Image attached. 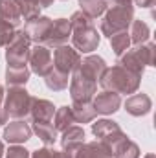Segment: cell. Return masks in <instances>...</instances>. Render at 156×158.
Here are the masks:
<instances>
[{"label":"cell","mask_w":156,"mask_h":158,"mask_svg":"<svg viewBox=\"0 0 156 158\" xmlns=\"http://www.w3.org/2000/svg\"><path fill=\"white\" fill-rule=\"evenodd\" d=\"M74 76L70 79V96L74 101H92L97 90V83H92L88 79L81 77L77 72H72Z\"/></svg>","instance_id":"cell-10"},{"label":"cell","mask_w":156,"mask_h":158,"mask_svg":"<svg viewBox=\"0 0 156 158\" xmlns=\"http://www.w3.org/2000/svg\"><path fill=\"white\" fill-rule=\"evenodd\" d=\"M114 158H140V147L132 140H123L114 151Z\"/></svg>","instance_id":"cell-28"},{"label":"cell","mask_w":156,"mask_h":158,"mask_svg":"<svg viewBox=\"0 0 156 158\" xmlns=\"http://www.w3.org/2000/svg\"><path fill=\"white\" fill-rule=\"evenodd\" d=\"M6 158H31V155H30V151H26V149L20 147V145H13V147H9V151L6 153Z\"/></svg>","instance_id":"cell-33"},{"label":"cell","mask_w":156,"mask_h":158,"mask_svg":"<svg viewBox=\"0 0 156 158\" xmlns=\"http://www.w3.org/2000/svg\"><path fill=\"white\" fill-rule=\"evenodd\" d=\"M117 64L127 68V70H130V72H134V74H138V76H143V70H145V64L142 61L138 46L129 48L121 57H117Z\"/></svg>","instance_id":"cell-20"},{"label":"cell","mask_w":156,"mask_h":158,"mask_svg":"<svg viewBox=\"0 0 156 158\" xmlns=\"http://www.w3.org/2000/svg\"><path fill=\"white\" fill-rule=\"evenodd\" d=\"M92 105L96 109L97 114H103V116H109V114H114L119 110L121 107V98L116 92H109V90H103L101 94H96L92 98Z\"/></svg>","instance_id":"cell-12"},{"label":"cell","mask_w":156,"mask_h":158,"mask_svg":"<svg viewBox=\"0 0 156 158\" xmlns=\"http://www.w3.org/2000/svg\"><path fill=\"white\" fill-rule=\"evenodd\" d=\"M46 86L50 88V90H53V92H61V90H64L66 86H68V83H70V77H68V74H63V72H59V70H51L46 77Z\"/></svg>","instance_id":"cell-27"},{"label":"cell","mask_w":156,"mask_h":158,"mask_svg":"<svg viewBox=\"0 0 156 158\" xmlns=\"http://www.w3.org/2000/svg\"><path fill=\"white\" fill-rule=\"evenodd\" d=\"M132 2L140 7H153L154 6V0H132Z\"/></svg>","instance_id":"cell-34"},{"label":"cell","mask_w":156,"mask_h":158,"mask_svg":"<svg viewBox=\"0 0 156 158\" xmlns=\"http://www.w3.org/2000/svg\"><path fill=\"white\" fill-rule=\"evenodd\" d=\"M72 44H74V48L77 50V52H83V53H90V52H94V50H97V46H99V33H97V30L94 28V22L90 20V22H84V24H81V26H76V28H72Z\"/></svg>","instance_id":"cell-6"},{"label":"cell","mask_w":156,"mask_h":158,"mask_svg":"<svg viewBox=\"0 0 156 158\" xmlns=\"http://www.w3.org/2000/svg\"><path fill=\"white\" fill-rule=\"evenodd\" d=\"M153 109V101L147 94H132L130 98H127L125 101V110L134 116V118H140V116H147Z\"/></svg>","instance_id":"cell-15"},{"label":"cell","mask_w":156,"mask_h":158,"mask_svg":"<svg viewBox=\"0 0 156 158\" xmlns=\"http://www.w3.org/2000/svg\"><path fill=\"white\" fill-rule=\"evenodd\" d=\"M31 132H35L39 136V140L44 143V145H53L55 140L59 138L57 136V131L53 127L51 121H33L31 123Z\"/></svg>","instance_id":"cell-21"},{"label":"cell","mask_w":156,"mask_h":158,"mask_svg":"<svg viewBox=\"0 0 156 158\" xmlns=\"http://www.w3.org/2000/svg\"><path fill=\"white\" fill-rule=\"evenodd\" d=\"M145 158H156V156H154V155H153V153H149V155H147V156H145Z\"/></svg>","instance_id":"cell-40"},{"label":"cell","mask_w":156,"mask_h":158,"mask_svg":"<svg viewBox=\"0 0 156 158\" xmlns=\"http://www.w3.org/2000/svg\"><path fill=\"white\" fill-rule=\"evenodd\" d=\"M31 2H35L40 9H44V7H50V6L53 4V0H31Z\"/></svg>","instance_id":"cell-35"},{"label":"cell","mask_w":156,"mask_h":158,"mask_svg":"<svg viewBox=\"0 0 156 158\" xmlns=\"http://www.w3.org/2000/svg\"><path fill=\"white\" fill-rule=\"evenodd\" d=\"M30 68L28 66H7L6 68V85L7 88L24 86L30 81Z\"/></svg>","instance_id":"cell-23"},{"label":"cell","mask_w":156,"mask_h":158,"mask_svg":"<svg viewBox=\"0 0 156 158\" xmlns=\"http://www.w3.org/2000/svg\"><path fill=\"white\" fill-rule=\"evenodd\" d=\"M4 156V143H2V142H0V158Z\"/></svg>","instance_id":"cell-39"},{"label":"cell","mask_w":156,"mask_h":158,"mask_svg":"<svg viewBox=\"0 0 156 158\" xmlns=\"http://www.w3.org/2000/svg\"><path fill=\"white\" fill-rule=\"evenodd\" d=\"M30 138H31V127L22 119H15L4 129V140L7 143L18 145V143H26Z\"/></svg>","instance_id":"cell-14"},{"label":"cell","mask_w":156,"mask_h":158,"mask_svg":"<svg viewBox=\"0 0 156 158\" xmlns=\"http://www.w3.org/2000/svg\"><path fill=\"white\" fill-rule=\"evenodd\" d=\"M31 52V40L26 35V31H15L13 40L6 46V61L7 66H28Z\"/></svg>","instance_id":"cell-5"},{"label":"cell","mask_w":156,"mask_h":158,"mask_svg":"<svg viewBox=\"0 0 156 158\" xmlns=\"http://www.w3.org/2000/svg\"><path fill=\"white\" fill-rule=\"evenodd\" d=\"M0 22H7L13 28L22 22L20 0H0Z\"/></svg>","instance_id":"cell-18"},{"label":"cell","mask_w":156,"mask_h":158,"mask_svg":"<svg viewBox=\"0 0 156 158\" xmlns=\"http://www.w3.org/2000/svg\"><path fill=\"white\" fill-rule=\"evenodd\" d=\"M53 127H55V131L57 132H63V131H66L68 127H72L74 123H76V119H74V114H72V109L66 105V107H61V109H57L55 110V114H53Z\"/></svg>","instance_id":"cell-25"},{"label":"cell","mask_w":156,"mask_h":158,"mask_svg":"<svg viewBox=\"0 0 156 158\" xmlns=\"http://www.w3.org/2000/svg\"><path fill=\"white\" fill-rule=\"evenodd\" d=\"M40 11L42 9H40L35 2H31V0H20V17L26 22H30V20L40 17Z\"/></svg>","instance_id":"cell-30"},{"label":"cell","mask_w":156,"mask_h":158,"mask_svg":"<svg viewBox=\"0 0 156 158\" xmlns=\"http://www.w3.org/2000/svg\"><path fill=\"white\" fill-rule=\"evenodd\" d=\"M107 68H109V66H107V63H105L103 57H99V55H88V57L81 59L79 66L74 72H77L81 77L88 79V81H92V83H99V79L105 74Z\"/></svg>","instance_id":"cell-9"},{"label":"cell","mask_w":156,"mask_h":158,"mask_svg":"<svg viewBox=\"0 0 156 158\" xmlns=\"http://www.w3.org/2000/svg\"><path fill=\"white\" fill-rule=\"evenodd\" d=\"M31 99H33V96L24 86H15V88H9L7 94H4V105L2 107L9 118L22 119L30 116Z\"/></svg>","instance_id":"cell-3"},{"label":"cell","mask_w":156,"mask_h":158,"mask_svg":"<svg viewBox=\"0 0 156 158\" xmlns=\"http://www.w3.org/2000/svg\"><path fill=\"white\" fill-rule=\"evenodd\" d=\"M99 31L105 37H112L119 31H127L134 20V2L132 0H107V11L103 13Z\"/></svg>","instance_id":"cell-1"},{"label":"cell","mask_w":156,"mask_h":158,"mask_svg":"<svg viewBox=\"0 0 156 158\" xmlns=\"http://www.w3.org/2000/svg\"><path fill=\"white\" fill-rule=\"evenodd\" d=\"M15 31H17V28H13L11 24L0 22V46H7L15 37Z\"/></svg>","instance_id":"cell-31"},{"label":"cell","mask_w":156,"mask_h":158,"mask_svg":"<svg viewBox=\"0 0 156 158\" xmlns=\"http://www.w3.org/2000/svg\"><path fill=\"white\" fill-rule=\"evenodd\" d=\"M30 72L37 74L39 77H46L51 70H53V57H51V50L44 44H35L30 52Z\"/></svg>","instance_id":"cell-7"},{"label":"cell","mask_w":156,"mask_h":158,"mask_svg":"<svg viewBox=\"0 0 156 158\" xmlns=\"http://www.w3.org/2000/svg\"><path fill=\"white\" fill-rule=\"evenodd\" d=\"M79 11L94 20L107 11V0H79Z\"/></svg>","instance_id":"cell-26"},{"label":"cell","mask_w":156,"mask_h":158,"mask_svg":"<svg viewBox=\"0 0 156 158\" xmlns=\"http://www.w3.org/2000/svg\"><path fill=\"white\" fill-rule=\"evenodd\" d=\"M63 2H64V0H63Z\"/></svg>","instance_id":"cell-41"},{"label":"cell","mask_w":156,"mask_h":158,"mask_svg":"<svg viewBox=\"0 0 156 158\" xmlns=\"http://www.w3.org/2000/svg\"><path fill=\"white\" fill-rule=\"evenodd\" d=\"M81 63V53H79L76 48L68 46V44H63L59 48L53 50V68L63 72V74H72Z\"/></svg>","instance_id":"cell-8"},{"label":"cell","mask_w":156,"mask_h":158,"mask_svg":"<svg viewBox=\"0 0 156 158\" xmlns=\"http://www.w3.org/2000/svg\"><path fill=\"white\" fill-rule=\"evenodd\" d=\"M53 114H55V107H53L51 101L40 99V98L31 99V107H30L31 121H51Z\"/></svg>","instance_id":"cell-19"},{"label":"cell","mask_w":156,"mask_h":158,"mask_svg":"<svg viewBox=\"0 0 156 158\" xmlns=\"http://www.w3.org/2000/svg\"><path fill=\"white\" fill-rule=\"evenodd\" d=\"M31 158H61V153L46 145V147H42V149H37V151L31 155Z\"/></svg>","instance_id":"cell-32"},{"label":"cell","mask_w":156,"mask_h":158,"mask_svg":"<svg viewBox=\"0 0 156 158\" xmlns=\"http://www.w3.org/2000/svg\"><path fill=\"white\" fill-rule=\"evenodd\" d=\"M130 30H129V37H130V44H134V46H140V44H143V42H149V35H151V30H149V26L145 24V22H142V20H132L130 22V26H129Z\"/></svg>","instance_id":"cell-24"},{"label":"cell","mask_w":156,"mask_h":158,"mask_svg":"<svg viewBox=\"0 0 156 158\" xmlns=\"http://www.w3.org/2000/svg\"><path fill=\"white\" fill-rule=\"evenodd\" d=\"M110 46H112V52L116 53L117 57H121L129 48H130V37H129V30L127 31H119L116 35L110 37Z\"/></svg>","instance_id":"cell-29"},{"label":"cell","mask_w":156,"mask_h":158,"mask_svg":"<svg viewBox=\"0 0 156 158\" xmlns=\"http://www.w3.org/2000/svg\"><path fill=\"white\" fill-rule=\"evenodd\" d=\"M83 143H84V131H83V127L72 125V127H68L66 131H63L61 147H63L64 153H68V155L74 156V153L77 151Z\"/></svg>","instance_id":"cell-16"},{"label":"cell","mask_w":156,"mask_h":158,"mask_svg":"<svg viewBox=\"0 0 156 158\" xmlns=\"http://www.w3.org/2000/svg\"><path fill=\"white\" fill-rule=\"evenodd\" d=\"M92 132H94V136L101 142V143H105L110 151H112V155H114V151H116V147L123 142V140H127L129 136L123 132V129L117 125L116 121H112V119H97V121H94L92 123Z\"/></svg>","instance_id":"cell-4"},{"label":"cell","mask_w":156,"mask_h":158,"mask_svg":"<svg viewBox=\"0 0 156 158\" xmlns=\"http://www.w3.org/2000/svg\"><path fill=\"white\" fill-rule=\"evenodd\" d=\"M7 119H9L7 112H6V110H4V107L0 105V127H2V125H6V123H7Z\"/></svg>","instance_id":"cell-36"},{"label":"cell","mask_w":156,"mask_h":158,"mask_svg":"<svg viewBox=\"0 0 156 158\" xmlns=\"http://www.w3.org/2000/svg\"><path fill=\"white\" fill-rule=\"evenodd\" d=\"M70 109H72L74 119L77 123H90V121H94L96 116H97L92 101H74L70 105Z\"/></svg>","instance_id":"cell-22"},{"label":"cell","mask_w":156,"mask_h":158,"mask_svg":"<svg viewBox=\"0 0 156 158\" xmlns=\"http://www.w3.org/2000/svg\"><path fill=\"white\" fill-rule=\"evenodd\" d=\"M70 35H72V28H70L68 19H57V20H53V24L50 28V33H48V37L44 40V46L55 50V48L66 44Z\"/></svg>","instance_id":"cell-11"},{"label":"cell","mask_w":156,"mask_h":158,"mask_svg":"<svg viewBox=\"0 0 156 158\" xmlns=\"http://www.w3.org/2000/svg\"><path fill=\"white\" fill-rule=\"evenodd\" d=\"M51 24H53V20H51L50 17H42V15H40L37 19L26 22L24 31H26V35L30 37L31 42H35V44H44V40L48 37V33H50Z\"/></svg>","instance_id":"cell-13"},{"label":"cell","mask_w":156,"mask_h":158,"mask_svg":"<svg viewBox=\"0 0 156 158\" xmlns=\"http://www.w3.org/2000/svg\"><path fill=\"white\" fill-rule=\"evenodd\" d=\"M4 103V88H2V85H0V105Z\"/></svg>","instance_id":"cell-37"},{"label":"cell","mask_w":156,"mask_h":158,"mask_svg":"<svg viewBox=\"0 0 156 158\" xmlns=\"http://www.w3.org/2000/svg\"><path fill=\"white\" fill-rule=\"evenodd\" d=\"M74 158H112V151L99 140L88 142V143L84 142L74 153Z\"/></svg>","instance_id":"cell-17"},{"label":"cell","mask_w":156,"mask_h":158,"mask_svg":"<svg viewBox=\"0 0 156 158\" xmlns=\"http://www.w3.org/2000/svg\"><path fill=\"white\" fill-rule=\"evenodd\" d=\"M140 81H142V76H138L119 64L107 68L99 79V83L105 90L116 92V94H136L140 88Z\"/></svg>","instance_id":"cell-2"},{"label":"cell","mask_w":156,"mask_h":158,"mask_svg":"<svg viewBox=\"0 0 156 158\" xmlns=\"http://www.w3.org/2000/svg\"><path fill=\"white\" fill-rule=\"evenodd\" d=\"M61 158H74V156H72V155H68V153H64V151H63V153H61Z\"/></svg>","instance_id":"cell-38"}]
</instances>
